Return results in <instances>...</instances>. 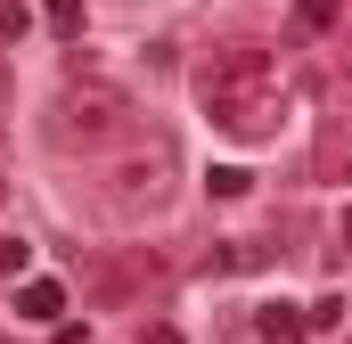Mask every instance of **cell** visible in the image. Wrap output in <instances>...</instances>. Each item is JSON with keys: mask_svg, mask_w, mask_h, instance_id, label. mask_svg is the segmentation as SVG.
I'll return each mask as SVG.
<instances>
[{"mask_svg": "<svg viewBox=\"0 0 352 344\" xmlns=\"http://www.w3.org/2000/svg\"><path fill=\"white\" fill-rule=\"evenodd\" d=\"M50 148L58 156H107L115 140H140V115H131V98L115 83H98V74H74V83L50 98Z\"/></svg>", "mask_w": 352, "mask_h": 344, "instance_id": "cell-1", "label": "cell"}, {"mask_svg": "<svg viewBox=\"0 0 352 344\" xmlns=\"http://www.w3.org/2000/svg\"><path fill=\"white\" fill-rule=\"evenodd\" d=\"M197 98H205V115H213L230 140H263V115H270V58H254V50L213 58V66L197 74Z\"/></svg>", "mask_w": 352, "mask_h": 344, "instance_id": "cell-2", "label": "cell"}, {"mask_svg": "<svg viewBox=\"0 0 352 344\" xmlns=\"http://www.w3.org/2000/svg\"><path fill=\"white\" fill-rule=\"evenodd\" d=\"M173 180H180V148L164 140V131H140L131 156L107 172V205H123V213H156V205L173 197Z\"/></svg>", "mask_w": 352, "mask_h": 344, "instance_id": "cell-3", "label": "cell"}, {"mask_svg": "<svg viewBox=\"0 0 352 344\" xmlns=\"http://www.w3.org/2000/svg\"><path fill=\"white\" fill-rule=\"evenodd\" d=\"M148 279H164L156 255H107V270H98L90 287H98V303H123V295H131V287H148Z\"/></svg>", "mask_w": 352, "mask_h": 344, "instance_id": "cell-4", "label": "cell"}, {"mask_svg": "<svg viewBox=\"0 0 352 344\" xmlns=\"http://www.w3.org/2000/svg\"><path fill=\"white\" fill-rule=\"evenodd\" d=\"M16 312H25V320H66V287H58V279H25V287H16Z\"/></svg>", "mask_w": 352, "mask_h": 344, "instance_id": "cell-5", "label": "cell"}, {"mask_svg": "<svg viewBox=\"0 0 352 344\" xmlns=\"http://www.w3.org/2000/svg\"><path fill=\"white\" fill-rule=\"evenodd\" d=\"M336 17H344V0H295L287 33H295V41H320V33H336Z\"/></svg>", "mask_w": 352, "mask_h": 344, "instance_id": "cell-6", "label": "cell"}, {"mask_svg": "<svg viewBox=\"0 0 352 344\" xmlns=\"http://www.w3.org/2000/svg\"><path fill=\"white\" fill-rule=\"evenodd\" d=\"M254 328H263V344H303V312H295V303H263Z\"/></svg>", "mask_w": 352, "mask_h": 344, "instance_id": "cell-7", "label": "cell"}, {"mask_svg": "<svg viewBox=\"0 0 352 344\" xmlns=\"http://www.w3.org/2000/svg\"><path fill=\"white\" fill-rule=\"evenodd\" d=\"M320 180H352V140H344V131L320 140Z\"/></svg>", "mask_w": 352, "mask_h": 344, "instance_id": "cell-8", "label": "cell"}, {"mask_svg": "<svg viewBox=\"0 0 352 344\" xmlns=\"http://www.w3.org/2000/svg\"><path fill=\"white\" fill-rule=\"evenodd\" d=\"M41 25H50L58 41H74V33H82V0H41Z\"/></svg>", "mask_w": 352, "mask_h": 344, "instance_id": "cell-9", "label": "cell"}, {"mask_svg": "<svg viewBox=\"0 0 352 344\" xmlns=\"http://www.w3.org/2000/svg\"><path fill=\"white\" fill-rule=\"evenodd\" d=\"M205 189H213V197H254V172H246V164H213Z\"/></svg>", "mask_w": 352, "mask_h": 344, "instance_id": "cell-10", "label": "cell"}, {"mask_svg": "<svg viewBox=\"0 0 352 344\" xmlns=\"http://www.w3.org/2000/svg\"><path fill=\"white\" fill-rule=\"evenodd\" d=\"M263 262H270V246H221L213 270H263Z\"/></svg>", "mask_w": 352, "mask_h": 344, "instance_id": "cell-11", "label": "cell"}, {"mask_svg": "<svg viewBox=\"0 0 352 344\" xmlns=\"http://www.w3.org/2000/svg\"><path fill=\"white\" fill-rule=\"evenodd\" d=\"M336 320H344V295H336V287H328V295H320V303H311V312H303V328H336Z\"/></svg>", "mask_w": 352, "mask_h": 344, "instance_id": "cell-12", "label": "cell"}, {"mask_svg": "<svg viewBox=\"0 0 352 344\" xmlns=\"http://www.w3.org/2000/svg\"><path fill=\"white\" fill-rule=\"evenodd\" d=\"M25 262H33V246H25V238H0V279H16Z\"/></svg>", "mask_w": 352, "mask_h": 344, "instance_id": "cell-13", "label": "cell"}, {"mask_svg": "<svg viewBox=\"0 0 352 344\" xmlns=\"http://www.w3.org/2000/svg\"><path fill=\"white\" fill-rule=\"evenodd\" d=\"M25 25H33V17H25V8H16V0H0V41H16V33H25Z\"/></svg>", "mask_w": 352, "mask_h": 344, "instance_id": "cell-14", "label": "cell"}, {"mask_svg": "<svg viewBox=\"0 0 352 344\" xmlns=\"http://www.w3.org/2000/svg\"><path fill=\"white\" fill-rule=\"evenodd\" d=\"M140 344H188L180 328H140Z\"/></svg>", "mask_w": 352, "mask_h": 344, "instance_id": "cell-15", "label": "cell"}, {"mask_svg": "<svg viewBox=\"0 0 352 344\" xmlns=\"http://www.w3.org/2000/svg\"><path fill=\"white\" fill-rule=\"evenodd\" d=\"M336 246H344V255H352V205H344V213H336Z\"/></svg>", "mask_w": 352, "mask_h": 344, "instance_id": "cell-16", "label": "cell"}]
</instances>
